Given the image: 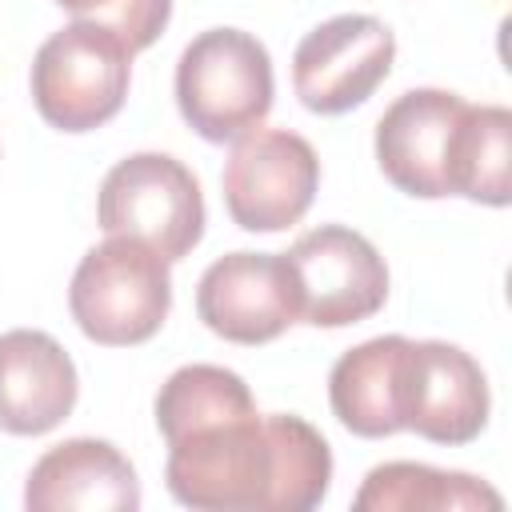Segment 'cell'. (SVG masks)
I'll return each instance as SVG.
<instances>
[{"label":"cell","instance_id":"14","mask_svg":"<svg viewBox=\"0 0 512 512\" xmlns=\"http://www.w3.org/2000/svg\"><path fill=\"white\" fill-rule=\"evenodd\" d=\"M408 336H376L348 348L328 372V400L336 420L368 440L404 432L400 420V356Z\"/></svg>","mask_w":512,"mask_h":512},{"label":"cell","instance_id":"13","mask_svg":"<svg viewBox=\"0 0 512 512\" xmlns=\"http://www.w3.org/2000/svg\"><path fill=\"white\" fill-rule=\"evenodd\" d=\"M80 380L72 356L40 328L0 336V428L12 436L52 432L76 404Z\"/></svg>","mask_w":512,"mask_h":512},{"label":"cell","instance_id":"9","mask_svg":"<svg viewBox=\"0 0 512 512\" xmlns=\"http://www.w3.org/2000/svg\"><path fill=\"white\" fill-rule=\"evenodd\" d=\"M200 320L232 344H268L300 320V288L284 252H228L196 284Z\"/></svg>","mask_w":512,"mask_h":512},{"label":"cell","instance_id":"11","mask_svg":"<svg viewBox=\"0 0 512 512\" xmlns=\"http://www.w3.org/2000/svg\"><path fill=\"white\" fill-rule=\"evenodd\" d=\"M468 100L444 88H412L396 96L376 124V164L408 196H452V136Z\"/></svg>","mask_w":512,"mask_h":512},{"label":"cell","instance_id":"15","mask_svg":"<svg viewBox=\"0 0 512 512\" xmlns=\"http://www.w3.org/2000/svg\"><path fill=\"white\" fill-rule=\"evenodd\" d=\"M500 492L468 472H444L432 464L388 460L376 464L360 492L352 496L356 512H468V508H500Z\"/></svg>","mask_w":512,"mask_h":512},{"label":"cell","instance_id":"12","mask_svg":"<svg viewBox=\"0 0 512 512\" xmlns=\"http://www.w3.org/2000/svg\"><path fill=\"white\" fill-rule=\"evenodd\" d=\"M24 504L32 512H132L140 508V480L116 444L76 436L32 464Z\"/></svg>","mask_w":512,"mask_h":512},{"label":"cell","instance_id":"18","mask_svg":"<svg viewBox=\"0 0 512 512\" xmlns=\"http://www.w3.org/2000/svg\"><path fill=\"white\" fill-rule=\"evenodd\" d=\"M56 4L76 20L112 28L132 52L148 48L172 16V0H56Z\"/></svg>","mask_w":512,"mask_h":512},{"label":"cell","instance_id":"6","mask_svg":"<svg viewBox=\"0 0 512 512\" xmlns=\"http://www.w3.org/2000/svg\"><path fill=\"white\" fill-rule=\"evenodd\" d=\"M316 184H320L316 148L288 128L244 132L220 176L224 208L244 232L292 228L312 208Z\"/></svg>","mask_w":512,"mask_h":512},{"label":"cell","instance_id":"7","mask_svg":"<svg viewBox=\"0 0 512 512\" xmlns=\"http://www.w3.org/2000/svg\"><path fill=\"white\" fill-rule=\"evenodd\" d=\"M396 36L384 20L344 12L316 24L292 56V88L308 112L340 116L364 104L392 72Z\"/></svg>","mask_w":512,"mask_h":512},{"label":"cell","instance_id":"17","mask_svg":"<svg viewBox=\"0 0 512 512\" xmlns=\"http://www.w3.org/2000/svg\"><path fill=\"white\" fill-rule=\"evenodd\" d=\"M252 408H256V400L232 368L184 364L156 392V428L164 440H176L192 428H204V424H216L228 416H244Z\"/></svg>","mask_w":512,"mask_h":512},{"label":"cell","instance_id":"16","mask_svg":"<svg viewBox=\"0 0 512 512\" xmlns=\"http://www.w3.org/2000/svg\"><path fill=\"white\" fill-rule=\"evenodd\" d=\"M512 112L500 104H468L452 136V196L504 208L512 200Z\"/></svg>","mask_w":512,"mask_h":512},{"label":"cell","instance_id":"8","mask_svg":"<svg viewBox=\"0 0 512 512\" xmlns=\"http://www.w3.org/2000/svg\"><path fill=\"white\" fill-rule=\"evenodd\" d=\"M300 288V320L316 328H344L368 320L388 300V264L376 244L344 224L304 232L288 252Z\"/></svg>","mask_w":512,"mask_h":512},{"label":"cell","instance_id":"1","mask_svg":"<svg viewBox=\"0 0 512 512\" xmlns=\"http://www.w3.org/2000/svg\"><path fill=\"white\" fill-rule=\"evenodd\" d=\"M168 492L200 512H308L328 496V440L300 416L256 408L168 440Z\"/></svg>","mask_w":512,"mask_h":512},{"label":"cell","instance_id":"10","mask_svg":"<svg viewBox=\"0 0 512 512\" xmlns=\"http://www.w3.org/2000/svg\"><path fill=\"white\" fill-rule=\"evenodd\" d=\"M400 420L432 444H468L488 424L484 368L456 344L408 340L400 356Z\"/></svg>","mask_w":512,"mask_h":512},{"label":"cell","instance_id":"5","mask_svg":"<svg viewBox=\"0 0 512 512\" xmlns=\"http://www.w3.org/2000/svg\"><path fill=\"white\" fill-rule=\"evenodd\" d=\"M108 236H128L160 252L168 264L184 260L204 236V196L196 176L164 152H136L112 164L96 204Z\"/></svg>","mask_w":512,"mask_h":512},{"label":"cell","instance_id":"2","mask_svg":"<svg viewBox=\"0 0 512 512\" xmlns=\"http://www.w3.org/2000/svg\"><path fill=\"white\" fill-rule=\"evenodd\" d=\"M180 116L212 144L260 128L272 108V56L244 28H208L176 60Z\"/></svg>","mask_w":512,"mask_h":512},{"label":"cell","instance_id":"4","mask_svg":"<svg viewBox=\"0 0 512 512\" xmlns=\"http://www.w3.org/2000/svg\"><path fill=\"white\" fill-rule=\"evenodd\" d=\"M132 48L104 24L72 20L52 32L32 60L36 112L60 132H92L108 124L128 96Z\"/></svg>","mask_w":512,"mask_h":512},{"label":"cell","instance_id":"3","mask_svg":"<svg viewBox=\"0 0 512 512\" xmlns=\"http://www.w3.org/2000/svg\"><path fill=\"white\" fill-rule=\"evenodd\" d=\"M68 308L96 344H140L160 332L172 308L168 260L140 240L108 236L88 248L72 272Z\"/></svg>","mask_w":512,"mask_h":512}]
</instances>
